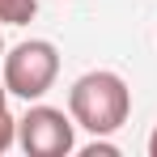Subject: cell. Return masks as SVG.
<instances>
[{
    "label": "cell",
    "instance_id": "cell-1",
    "mask_svg": "<svg viewBox=\"0 0 157 157\" xmlns=\"http://www.w3.org/2000/svg\"><path fill=\"white\" fill-rule=\"evenodd\" d=\"M68 115L77 119V128L94 132V136H110L128 123L132 115V89L119 72H85L81 81H72L68 89Z\"/></svg>",
    "mask_w": 157,
    "mask_h": 157
},
{
    "label": "cell",
    "instance_id": "cell-5",
    "mask_svg": "<svg viewBox=\"0 0 157 157\" xmlns=\"http://www.w3.org/2000/svg\"><path fill=\"white\" fill-rule=\"evenodd\" d=\"M17 144V119L9 115V106H0V153H9Z\"/></svg>",
    "mask_w": 157,
    "mask_h": 157
},
{
    "label": "cell",
    "instance_id": "cell-4",
    "mask_svg": "<svg viewBox=\"0 0 157 157\" xmlns=\"http://www.w3.org/2000/svg\"><path fill=\"white\" fill-rule=\"evenodd\" d=\"M38 13V0H0V21L4 26H26Z\"/></svg>",
    "mask_w": 157,
    "mask_h": 157
},
{
    "label": "cell",
    "instance_id": "cell-9",
    "mask_svg": "<svg viewBox=\"0 0 157 157\" xmlns=\"http://www.w3.org/2000/svg\"><path fill=\"white\" fill-rule=\"evenodd\" d=\"M0 55H4V34H0Z\"/></svg>",
    "mask_w": 157,
    "mask_h": 157
},
{
    "label": "cell",
    "instance_id": "cell-3",
    "mask_svg": "<svg viewBox=\"0 0 157 157\" xmlns=\"http://www.w3.org/2000/svg\"><path fill=\"white\" fill-rule=\"evenodd\" d=\"M17 144L30 157H64L77 149V119L59 106H30L17 119Z\"/></svg>",
    "mask_w": 157,
    "mask_h": 157
},
{
    "label": "cell",
    "instance_id": "cell-7",
    "mask_svg": "<svg viewBox=\"0 0 157 157\" xmlns=\"http://www.w3.org/2000/svg\"><path fill=\"white\" fill-rule=\"evenodd\" d=\"M149 157H157V128H153V136H149Z\"/></svg>",
    "mask_w": 157,
    "mask_h": 157
},
{
    "label": "cell",
    "instance_id": "cell-8",
    "mask_svg": "<svg viewBox=\"0 0 157 157\" xmlns=\"http://www.w3.org/2000/svg\"><path fill=\"white\" fill-rule=\"evenodd\" d=\"M0 106H9V85L0 81Z\"/></svg>",
    "mask_w": 157,
    "mask_h": 157
},
{
    "label": "cell",
    "instance_id": "cell-6",
    "mask_svg": "<svg viewBox=\"0 0 157 157\" xmlns=\"http://www.w3.org/2000/svg\"><path fill=\"white\" fill-rule=\"evenodd\" d=\"M115 153H119L115 144H89L85 149V157H115Z\"/></svg>",
    "mask_w": 157,
    "mask_h": 157
},
{
    "label": "cell",
    "instance_id": "cell-2",
    "mask_svg": "<svg viewBox=\"0 0 157 157\" xmlns=\"http://www.w3.org/2000/svg\"><path fill=\"white\" fill-rule=\"evenodd\" d=\"M55 77H59V51L47 38H26L4 55V85H9V94H17L26 102H38L55 85Z\"/></svg>",
    "mask_w": 157,
    "mask_h": 157
}]
</instances>
